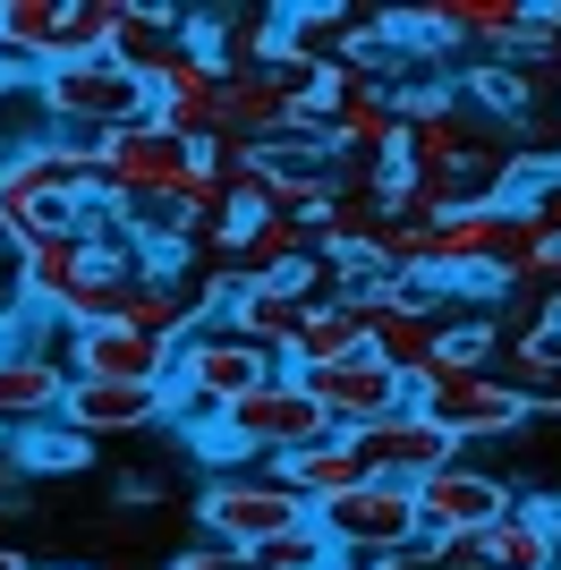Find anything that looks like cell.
<instances>
[{
    "label": "cell",
    "instance_id": "obj_5",
    "mask_svg": "<svg viewBox=\"0 0 561 570\" xmlns=\"http://www.w3.org/2000/svg\"><path fill=\"white\" fill-rule=\"evenodd\" d=\"M196 520L213 528V546H238V553H264L280 546L289 528H306V502L280 485V476H213L196 494Z\"/></svg>",
    "mask_w": 561,
    "mask_h": 570
},
{
    "label": "cell",
    "instance_id": "obj_30",
    "mask_svg": "<svg viewBox=\"0 0 561 570\" xmlns=\"http://www.w3.org/2000/svg\"><path fill=\"white\" fill-rule=\"evenodd\" d=\"M544 333H553V341H561V315H544Z\"/></svg>",
    "mask_w": 561,
    "mask_h": 570
},
{
    "label": "cell",
    "instance_id": "obj_6",
    "mask_svg": "<svg viewBox=\"0 0 561 570\" xmlns=\"http://www.w3.org/2000/svg\"><path fill=\"white\" fill-rule=\"evenodd\" d=\"M409 502H417V528H425V537H476V528H493V520L519 502V485H511V476H493L485 460L460 452L451 469L417 476V485H409Z\"/></svg>",
    "mask_w": 561,
    "mask_h": 570
},
{
    "label": "cell",
    "instance_id": "obj_10",
    "mask_svg": "<svg viewBox=\"0 0 561 570\" xmlns=\"http://www.w3.org/2000/svg\"><path fill=\"white\" fill-rule=\"evenodd\" d=\"M69 375L77 383H145V392H163L170 341H145V333H128V324H86V333H69Z\"/></svg>",
    "mask_w": 561,
    "mask_h": 570
},
{
    "label": "cell",
    "instance_id": "obj_7",
    "mask_svg": "<svg viewBox=\"0 0 561 570\" xmlns=\"http://www.w3.org/2000/svg\"><path fill=\"white\" fill-rule=\"evenodd\" d=\"M298 392L315 401V417H324L332 434H366V426H383V417L409 409V383H400L392 366H374L366 350L341 357V366H306Z\"/></svg>",
    "mask_w": 561,
    "mask_h": 570
},
{
    "label": "cell",
    "instance_id": "obj_3",
    "mask_svg": "<svg viewBox=\"0 0 561 570\" xmlns=\"http://www.w3.org/2000/svg\"><path fill=\"white\" fill-rule=\"evenodd\" d=\"M306 520H315V537H324L350 570H366V562H383V553H400V546H417V537H425L409 485H374V476H357L350 494L315 502Z\"/></svg>",
    "mask_w": 561,
    "mask_h": 570
},
{
    "label": "cell",
    "instance_id": "obj_27",
    "mask_svg": "<svg viewBox=\"0 0 561 570\" xmlns=\"http://www.w3.org/2000/svg\"><path fill=\"white\" fill-rule=\"evenodd\" d=\"M170 570H264V562H256V553H238V546H179Z\"/></svg>",
    "mask_w": 561,
    "mask_h": 570
},
{
    "label": "cell",
    "instance_id": "obj_4",
    "mask_svg": "<svg viewBox=\"0 0 561 570\" xmlns=\"http://www.w3.org/2000/svg\"><path fill=\"white\" fill-rule=\"evenodd\" d=\"M94 163H102V196H111V214H137V205H179L196 154H187L179 137H163L154 119H137V128H119V137L94 145Z\"/></svg>",
    "mask_w": 561,
    "mask_h": 570
},
{
    "label": "cell",
    "instance_id": "obj_9",
    "mask_svg": "<svg viewBox=\"0 0 561 570\" xmlns=\"http://www.w3.org/2000/svg\"><path fill=\"white\" fill-rule=\"evenodd\" d=\"M350 452H357V469H366L374 485H417V476L451 469V460H460V443H451L443 426H425L417 409H400V417H383V426L350 434Z\"/></svg>",
    "mask_w": 561,
    "mask_h": 570
},
{
    "label": "cell",
    "instance_id": "obj_22",
    "mask_svg": "<svg viewBox=\"0 0 561 570\" xmlns=\"http://www.w3.org/2000/svg\"><path fill=\"white\" fill-rule=\"evenodd\" d=\"M519 26V0H443V35H476V43H511Z\"/></svg>",
    "mask_w": 561,
    "mask_h": 570
},
{
    "label": "cell",
    "instance_id": "obj_17",
    "mask_svg": "<svg viewBox=\"0 0 561 570\" xmlns=\"http://www.w3.org/2000/svg\"><path fill=\"white\" fill-rule=\"evenodd\" d=\"M460 546H468L476 570H553V537L528 520V502H511L493 528H476V537H460Z\"/></svg>",
    "mask_w": 561,
    "mask_h": 570
},
{
    "label": "cell",
    "instance_id": "obj_21",
    "mask_svg": "<svg viewBox=\"0 0 561 570\" xmlns=\"http://www.w3.org/2000/svg\"><path fill=\"white\" fill-rule=\"evenodd\" d=\"M366 350V307H350V298H332V307H306V333L298 350H289V375H306V366H341V357Z\"/></svg>",
    "mask_w": 561,
    "mask_h": 570
},
{
    "label": "cell",
    "instance_id": "obj_28",
    "mask_svg": "<svg viewBox=\"0 0 561 570\" xmlns=\"http://www.w3.org/2000/svg\"><path fill=\"white\" fill-rule=\"evenodd\" d=\"M18 307H26V273H18V247L0 238V324H9Z\"/></svg>",
    "mask_w": 561,
    "mask_h": 570
},
{
    "label": "cell",
    "instance_id": "obj_31",
    "mask_svg": "<svg viewBox=\"0 0 561 570\" xmlns=\"http://www.w3.org/2000/svg\"><path fill=\"white\" fill-rule=\"evenodd\" d=\"M0 350H9V324H0Z\"/></svg>",
    "mask_w": 561,
    "mask_h": 570
},
{
    "label": "cell",
    "instance_id": "obj_12",
    "mask_svg": "<svg viewBox=\"0 0 561 570\" xmlns=\"http://www.w3.org/2000/svg\"><path fill=\"white\" fill-rule=\"evenodd\" d=\"M145 273V256L128 247V238H94V256L77 264V282H69V298H60V324L69 333H86V324H111L119 315V298H128V282Z\"/></svg>",
    "mask_w": 561,
    "mask_h": 570
},
{
    "label": "cell",
    "instance_id": "obj_20",
    "mask_svg": "<svg viewBox=\"0 0 561 570\" xmlns=\"http://www.w3.org/2000/svg\"><path fill=\"white\" fill-rule=\"evenodd\" d=\"M119 9H128V0H60V26H51V43H43V69H69V60H111Z\"/></svg>",
    "mask_w": 561,
    "mask_h": 570
},
{
    "label": "cell",
    "instance_id": "obj_29",
    "mask_svg": "<svg viewBox=\"0 0 561 570\" xmlns=\"http://www.w3.org/2000/svg\"><path fill=\"white\" fill-rule=\"evenodd\" d=\"M0 570H35V562H26V546H9V537H0Z\"/></svg>",
    "mask_w": 561,
    "mask_h": 570
},
{
    "label": "cell",
    "instance_id": "obj_23",
    "mask_svg": "<svg viewBox=\"0 0 561 570\" xmlns=\"http://www.w3.org/2000/svg\"><path fill=\"white\" fill-rule=\"evenodd\" d=\"M18 469H86V443H77L60 417H51V426H26L18 434Z\"/></svg>",
    "mask_w": 561,
    "mask_h": 570
},
{
    "label": "cell",
    "instance_id": "obj_25",
    "mask_svg": "<svg viewBox=\"0 0 561 570\" xmlns=\"http://www.w3.org/2000/svg\"><path fill=\"white\" fill-rule=\"evenodd\" d=\"M519 214L537 222V238H544V247H561V170H544L537 188H528V205H519Z\"/></svg>",
    "mask_w": 561,
    "mask_h": 570
},
{
    "label": "cell",
    "instance_id": "obj_11",
    "mask_svg": "<svg viewBox=\"0 0 561 570\" xmlns=\"http://www.w3.org/2000/svg\"><path fill=\"white\" fill-rule=\"evenodd\" d=\"M222 333H238L247 350H264L273 366H289V350H298L306 333V298H289V289H264V282H238L230 298H222V315H213Z\"/></svg>",
    "mask_w": 561,
    "mask_h": 570
},
{
    "label": "cell",
    "instance_id": "obj_8",
    "mask_svg": "<svg viewBox=\"0 0 561 570\" xmlns=\"http://www.w3.org/2000/svg\"><path fill=\"white\" fill-rule=\"evenodd\" d=\"M409 409H417L425 426H443L460 452H468V443H511V434L528 426V409L511 401V383L493 375V366H485V375H443V383H425Z\"/></svg>",
    "mask_w": 561,
    "mask_h": 570
},
{
    "label": "cell",
    "instance_id": "obj_13",
    "mask_svg": "<svg viewBox=\"0 0 561 570\" xmlns=\"http://www.w3.org/2000/svg\"><path fill=\"white\" fill-rule=\"evenodd\" d=\"M69 401V366L51 350H0V426L26 434V426H51Z\"/></svg>",
    "mask_w": 561,
    "mask_h": 570
},
{
    "label": "cell",
    "instance_id": "obj_16",
    "mask_svg": "<svg viewBox=\"0 0 561 570\" xmlns=\"http://www.w3.org/2000/svg\"><path fill=\"white\" fill-rule=\"evenodd\" d=\"M94 238H119V214H111V230H69V238H35V247H18V273H26V307H60L69 298V282H77V264L94 256Z\"/></svg>",
    "mask_w": 561,
    "mask_h": 570
},
{
    "label": "cell",
    "instance_id": "obj_14",
    "mask_svg": "<svg viewBox=\"0 0 561 570\" xmlns=\"http://www.w3.org/2000/svg\"><path fill=\"white\" fill-rule=\"evenodd\" d=\"M163 417V401L145 392V383H77L69 375V401H60V426L77 434V443H94V434H137Z\"/></svg>",
    "mask_w": 561,
    "mask_h": 570
},
{
    "label": "cell",
    "instance_id": "obj_19",
    "mask_svg": "<svg viewBox=\"0 0 561 570\" xmlns=\"http://www.w3.org/2000/svg\"><path fill=\"white\" fill-rule=\"evenodd\" d=\"M502 383H511V401L528 409V417H553L561 426V341L544 333V324L511 341V375Z\"/></svg>",
    "mask_w": 561,
    "mask_h": 570
},
{
    "label": "cell",
    "instance_id": "obj_15",
    "mask_svg": "<svg viewBox=\"0 0 561 570\" xmlns=\"http://www.w3.org/2000/svg\"><path fill=\"white\" fill-rule=\"evenodd\" d=\"M434 341H443V315L400 307V298H374V307H366V357H374V366H392L400 383H417V375H425Z\"/></svg>",
    "mask_w": 561,
    "mask_h": 570
},
{
    "label": "cell",
    "instance_id": "obj_24",
    "mask_svg": "<svg viewBox=\"0 0 561 570\" xmlns=\"http://www.w3.org/2000/svg\"><path fill=\"white\" fill-rule=\"evenodd\" d=\"M366 570H476V562H468L460 537H417V546L383 553V562H366Z\"/></svg>",
    "mask_w": 561,
    "mask_h": 570
},
{
    "label": "cell",
    "instance_id": "obj_32",
    "mask_svg": "<svg viewBox=\"0 0 561 570\" xmlns=\"http://www.w3.org/2000/svg\"><path fill=\"white\" fill-rule=\"evenodd\" d=\"M0 443H9V426H0Z\"/></svg>",
    "mask_w": 561,
    "mask_h": 570
},
{
    "label": "cell",
    "instance_id": "obj_1",
    "mask_svg": "<svg viewBox=\"0 0 561 570\" xmlns=\"http://www.w3.org/2000/svg\"><path fill=\"white\" fill-rule=\"evenodd\" d=\"M324 417H315V401L298 392V375L280 366V375H264L247 401H230L213 426H196V452L205 460H289L306 452V443H324Z\"/></svg>",
    "mask_w": 561,
    "mask_h": 570
},
{
    "label": "cell",
    "instance_id": "obj_18",
    "mask_svg": "<svg viewBox=\"0 0 561 570\" xmlns=\"http://www.w3.org/2000/svg\"><path fill=\"white\" fill-rule=\"evenodd\" d=\"M280 469V485H289V494L306 502V511H315V502H332V494H350L357 476V452H350V434H324V443H306V452H289V460H273Z\"/></svg>",
    "mask_w": 561,
    "mask_h": 570
},
{
    "label": "cell",
    "instance_id": "obj_26",
    "mask_svg": "<svg viewBox=\"0 0 561 570\" xmlns=\"http://www.w3.org/2000/svg\"><path fill=\"white\" fill-rule=\"evenodd\" d=\"M519 289H537L544 315H561V247H537V256H528V273H519Z\"/></svg>",
    "mask_w": 561,
    "mask_h": 570
},
{
    "label": "cell",
    "instance_id": "obj_2",
    "mask_svg": "<svg viewBox=\"0 0 561 570\" xmlns=\"http://www.w3.org/2000/svg\"><path fill=\"white\" fill-rule=\"evenodd\" d=\"M35 95H43V119L60 128V137H77V145H102V137H119V128L154 119L145 77H128L119 60H69V69H43V77H35Z\"/></svg>",
    "mask_w": 561,
    "mask_h": 570
}]
</instances>
